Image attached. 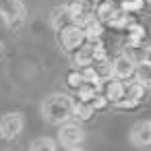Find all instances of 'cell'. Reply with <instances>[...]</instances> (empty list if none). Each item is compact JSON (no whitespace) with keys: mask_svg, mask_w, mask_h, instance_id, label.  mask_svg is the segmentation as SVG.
Here are the masks:
<instances>
[{"mask_svg":"<svg viewBox=\"0 0 151 151\" xmlns=\"http://www.w3.org/2000/svg\"><path fill=\"white\" fill-rule=\"evenodd\" d=\"M143 62H147V64H151V46L145 50V56H143Z\"/></svg>","mask_w":151,"mask_h":151,"instance_id":"obj_17","label":"cell"},{"mask_svg":"<svg viewBox=\"0 0 151 151\" xmlns=\"http://www.w3.org/2000/svg\"><path fill=\"white\" fill-rule=\"evenodd\" d=\"M108 101H112V104H118L122 97H124V83L120 81V79H108V83H106V95H104Z\"/></svg>","mask_w":151,"mask_h":151,"instance_id":"obj_9","label":"cell"},{"mask_svg":"<svg viewBox=\"0 0 151 151\" xmlns=\"http://www.w3.org/2000/svg\"><path fill=\"white\" fill-rule=\"evenodd\" d=\"M2 52H4V46H2V42H0V56H2Z\"/></svg>","mask_w":151,"mask_h":151,"instance_id":"obj_18","label":"cell"},{"mask_svg":"<svg viewBox=\"0 0 151 151\" xmlns=\"http://www.w3.org/2000/svg\"><path fill=\"white\" fill-rule=\"evenodd\" d=\"M42 116L50 124H64L73 118V97L66 93H52L42 101Z\"/></svg>","mask_w":151,"mask_h":151,"instance_id":"obj_1","label":"cell"},{"mask_svg":"<svg viewBox=\"0 0 151 151\" xmlns=\"http://www.w3.org/2000/svg\"><path fill=\"white\" fill-rule=\"evenodd\" d=\"M58 141L62 147L66 149H77L81 147V143L85 141V132L79 124H73V122H64L60 124V130H58Z\"/></svg>","mask_w":151,"mask_h":151,"instance_id":"obj_3","label":"cell"},{"mask_svg":"<svg viewBox=\"0 0 151 151\" xmlns=\"http://www.w3.org/2000/svg\"><path fill=\"white\" fill-rule=\"evenodd\" d=\"M134 81L141 83L143 87H151V64L147 62H137L134 66Z\"/></svg>","mask_w":151,"mask_h":151,"instance_id":"obj_11","label":"cell"},{"mask_svg":"<svg viewBox=\"0 0 151 151\" xmlns=\"http://www.w3.org/2000/svg\"><path fill=\"white\" fill-rule=\"evenodd\" d=\"M31 151H56V141L50 137H40L31 143Z\"/></svg>","mask_w":151,"mask_h":151,"instance_id":"obj_13","label":"cell"},{"mask_svg":"<svg viewBox=\"0 0 151 151\" xmlns=\"http://www.w3.org/2000/svg\"><path fill=\"white\" fill-rule=\"evenodd\" d=\"M89 104L93 106V110H101V108H104V106L108 104V99H106L104 95H97V93H95V97H93V99H91Z\"/></svg>","mask_w":151,"mask_h":151,"instance_id":"obj_16","label":"cell"},{"mask_svg":"<svg viewBox=\"0 0 151 151\" xmlns=\"http://www.w3.org/2000/svg\"><path fill=\"white\" fill-rule=\"evenodd\" d=\"M73 62H75V66H93V62H95V54H93V46H89V44H83L79 50H75L73 52Z\"/></svg>","mask_w":151,"mask_h":151,"instance_id":"obj_8","label":"cell"},{"mask_svg":"<svg viewBox=\"0 0 151 151\" xmlns=\"http://www.w3.org/2000/svg\"><path fill=\"white\" fill-rule=\"evenodd\" d=\"M68 151H83V149H79V147H77V149H68Z\"/></svg>","mask_w":151,"mask_h":151,"instance_id":"obj_19","label":"cell"},{"mask_svg":"<svg viewBox=\"0 0 151 151\" xmlns=\"http://www.w3.org/2000/svg\"><path fill=\"white\" fill-rule=\"evenodd\" d=\"M77 91H79V99L81 101H91L95 97V93H97V87L95 85H89V83H83Z\"/></svg>","mask_w":151,"mask_h":151,"instance_id":"obj_14","label":"cell"},{"mask_svg":"<svg viewBox=\"0 0 151 151\" xmlns=\"http://www.w3.org/2000/svg\"><path fill=\"white\" fill-rule=\"evenodd\" d=\"M130 141L134 147H149L151 145V120H141L130 130Z\"/></svg>","mask_w":151,"mask_h":151,"instance_id":"obj_7","label":"cell"},{"mask_svg":"<svg viewBox=\"0 0 151 151\" xmlns=\"http://www.w3.org/2000/svg\"><path fill=\"white\" fill-rule=\"evenodd\" d=\"M23 124L25 122H23V116L19 112H9L0 118V134L9 141H13L23 132Z\"/></svg>","mask_w":151,"mask_h":151,"instance_id":"obj_4","label":"cell"},{"mask_svg":"<svg viewBox=\"0 0 151 151\" xmlns=\"http://www.w3.org/2000/svg\"><path fill=\"white\" fill-rule=\"evenodd\" d=\"M58 42H60L62 50L75 52V50H79V48L87 42V35H85V29H83L81 25L70 23V25H66L64 29L58 31Z\"/></svg>","mask_w":151,"mask_h":151,"instance_id":"obj_2","label":"cell"},{"mask_svg":"<svg viewBox=\"0 0 151 151\" xmlns=\"http://www.w3.org/2000/svg\"><path fill=\"white\" fill-rule=\"evenodd\" d=\"M25 6L21 0H0V17L4 19V23L15 25L23 19Z\"/></svg>","mask_w":151,"mask_h":151,"instance_id":"obj_5","label":"cell"},{"mask_svg":"<svg viewBox=\"0 0 151 151\" xmlns=\"http://www.w3.org/2000/svg\"><path fill=\"white\" fill-rule=\"evenodd\" d=\"M93 106L89 101H81V99H73V118L79 120H89L93 116Z\"/></svg>","mask_w":151,"mask_h":151,"instance_id":"obj_10","label":"cell"},{"mask_svg":"<svg viewBox=\"0 0 151 151\" xmlns=\"http://www.w3.org/2000/svg\"><path fill=\"white\" fill-rule=\"evenodd\" d=\"M147 2H149V4H151V0H147Z\"/></svg>","mask_w":151,"mask_h":151,"instance_id":"obj_20","label":"cell"},{"mask_svg":"<svg viewBox=\"0 0 151 151\" xmlns=\"http://www.w3.org/2000/svg\"><path fill=\"white\" fill-rule=\"evenodd\" d=\"M73 23V17H70V11H68V6H62V9H58L56 13H54V17H52V27L56 29V31H60V29H64L66 25H70Z\"/></svg>","mask_w":151,"mask_h":151,"instance_id":"obj_12","label":"cell"},{"mask_svg":"<svg viewBox=\"0 0 151 151\" xmlns=\"http://www.w3.org/2000/svg\"><path fill=\"white\" fill-rule=\"evenodd\" d=\"M66 81H68V85H70L73 89H79V87L83 85V75H81L79 70H73V73H68Z\"/></svg>","mask_w":151,"mask_h":151,"instance_id":"obj_15","label":"cell"},{"mask_svg":"<svg viewBox=\"0 0 151 151\" xmlns=\"http://www.w3.org/2000/svg\"><path fill=\"white\" fill-rule=\"evenodd\" d=\"M112 66V77L114 79H130L137 66V60L130 54H120L114 58V62H110Z\"/></svg>","mask_w":151,"mask_h":151,"instance_id":"obj_6","label":"cell"}]
</instances>
